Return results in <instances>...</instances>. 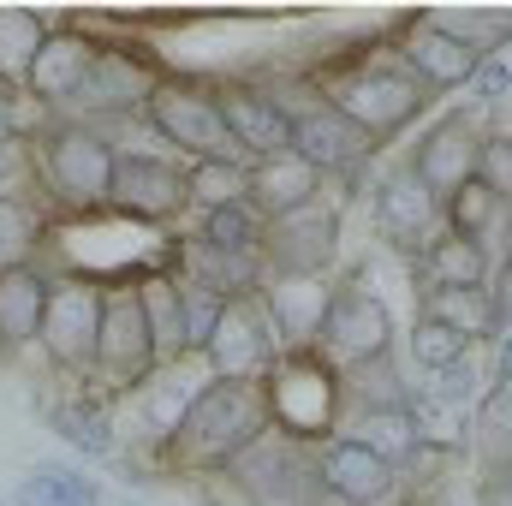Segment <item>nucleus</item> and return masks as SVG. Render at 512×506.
<instances>
[{"mask_svg":"<svg viewBox=\"0 0 512 506\" xmlns=\"http://www.w3.org/2000/svg\"><path fill=\"white\" fill-rule=\"evenodd\" d=\"M322 191V173L298 155H268V161H251L245 167V203H251L262 221H280L304 203H316Z\"/></svg>","mask_w":512,"mask_h":506,"instance_id":"obj_18","label":"nucleus"},{"mask_svg":"<svg viewBox=\"0 0 512 506\" xmlns=\"http://www.w3.org/2000/svg\"><path fill=\"white\" fill-rule=\"evenodd\" d=\"M417 268H423L429 286H477V292H489V274H495L489 251L471 245V239H459V233H441L429 251L417 256Z\"/></svg>","mask_w":512,"mask_h":506,"instance_id":"obj_25","label":"nucleus"},{"mask_svg":"<svg viewBox=\"0 0 512 506\" xmlns=\"http://www.w3.org/2000/svg\"><path fill=\"white\" fill-rule=\"evenodd\" d=\"M36 173L48 179L60 203L96 209L108 203V185H114V143L90 126H54L36 143Z\"/></svg>","mask_w":512,"mask_h":506,"instance_id":"obj_3","label":"nucleus"},{"mask_svg":"<svg viewBox=\"0 0 512 506\" xmlns=\"http://www.w3.org/2000/svg\"><path fill=\"white\" fill-rule=\"evenodd\" d=\"M376 227H382V239L393 245V251L423 256L441 233H447L441 197H435L411 167H393L382 185H376Z\"/></svg>","mask_w":512,"mask_h":506,"instance_id":"obj_10","label":"nucleus"},{"mask_svg":"<svg viewBox=\"0 0 512 506\" xmlns=\"http://www.w3.org/2000/svg\"><path fill=\"white\" fill-rule=\"evenodd\" d=\"M441 221H447V233H459V239H471V245L489 251V233L512 221V203H501L495 191H483V185L471 179V185H459V191L441 203Z\"/></svg>","mask_w":512,"mask_h":506,"instance_id":"obj_26","label":"nucleus"},{"mask_svg":"<svg viewBox=\"0 0 512 506\" xmlns=\"http://www.w3.org/2000/svg\"><path fill=\"white\" fill-rule=\"evenodd\" d=\"M477 185L495 191L501 203H512V137H489L477 155Z\"/></svg>","mask_w":512,"mask_h":506,"instance_id":"obj_37","label":"nucleus"},{"mask_svg":"<svg viewBox=\"0 0 512 506\" xmlns=\"http://www.w3.org/2000/svg\"><path fill=\"white\" fill-rule=\"evenodd\" d=\"M191 197L209 209H227V203H245V161H191Z\"/></svg>","mask_w":512,"mask_h":506,"instance_id":"obj_33","label":"nucleus"},{"mask_svg":"<svg viewBox=\"0 0 512 506\" xmlns=\"http://www.w3.org/2000/svg\"><path fill=\"white\" fill-rule=\"evenodd\" d=\"M96 340H102V286H90V280L48 286V310H42L48 358L66 370H96Z\"/></svg>","mask_w":512,"mask_h":506,"instance_id":"obj_9","label":"nucleus"},{"mask_svg":"<svg viewBox=\"0 0 512 506\" xmlns=\"http://www.w3.org/2000/svg\"><path fill=\"white\" fill-rule=\"evenodd\" d=\"M149 126L161 131L173 149H185L191 161H245L233 149V137L221 126V108L209 90H191V84H155L149 102H143Z\"/></svg>","mask_w":512,"mask_h":506,"instance_id":"obj_5","label":"nucleus"},{"mask_svg":"<svg viewBox=\"0 0 512 506\" xmlns=\"http://www.w3.org/2000/svg\"><path fill=\"white\" fill-rule=\"evenodd\" d=\"M423 102H429V90L399 60H376V66H358V72L328 78V108L340 120H352L364 137H387V131L411 126L423 114Z\"/></svg>","mask_w":512,"mask_h":506,"instance_id":"obj_2","label":"nucleus"},{"mask_svg":"<svg viewBox=\"0 0 512 506\" xmlns=\"http://www.w3.org/2000/svg\"><path fill=\"white\" fill-rule=\"evenodd\" d=\"M316 483H322L340 506H382L387 495H393V483H399V471H393L387 459H376L364 441L328 435L322 453H316Z\"/></svg>","mask_w":512,"mask_h":506,"instance_id":"obj_14","label":"nucleus"},{"mask_svg":"<svg viewBox=\"0 0 512 506\" xmlns=\"http://www.w3.org/2000/svg\"><path fill=\"white\" fill-rule=\"evenodd\" d=\"M334 256H340V215L328 203H304V209L268 221V233H262V262L274 268V280L280 274L316 280Z\"/></svg>","mask_w":512,"mask_h":506,"instance_id":"obj_8","label":"nucleus"},{"mask_svg":"<svg viewBox=\"0 0 512 506\" xmlns=\"http://www.w3.org/2000/svg\"><path fill=\"white\" fill-rule=\"evenodd\" d=\"M203 358H209L215 381H256L280 364V334H274V322L262 310V292L256 298H233L221 310V328L209 334Z\"/></svg>","mask_w":512,"mask_h":506,"instance_id":"obj_7","label":"nucleus"},{"mask_svg":"<svg viewBox=\"0 0 512 506\" xmlns=\"http://www.w3.org/2000/svg\"><path fill=\"white\" fill-rule=\"evenodd\" d=\"M262 233H268V221L256 215L251 203H227V209H209L203 215V245H215V251L262 256Z\"/></svg>","mask_w":512,"mask_h":506,"instance_id":"obj_31","label":"nucleus"},{"mask_svg":"<svg viewBox=\"0 0 512 506\" xmlns=\"http://www.w3.org/2000/svg\"><path fill=\"white\" fill-rule=\"evenodd\" d=\"M0 143H12V108L0 102Z\"/></svg>","mask_w":512,"mask_h":506,"instance_id":"obj_42","label":"nucleus"},{"mask_svg":"<svg viewBox=\"0 0 512 506\" xmlns=\"http://www.w3.org/2000/svg\"><path fill=\"white\" fill-rule=\"evenodd\" d=\"M483 143H489V131H483V108H453V114H441L435 126L423 131V143L411 149V173L447 203L459 185H471L477 179V155H483Z\"/></svg>","mask_w":512,"mask_h":506,"instance_id":"obj_6","label":"nucleus"},{"mask_svg":"<svg viewBox=\"0 0 512 506\" xmlns=\"http://www.w3.org/2000/svg\"><path fill=\"white\" fill-rule=\"evenodd\" d=\"M399 66H405L423 90H465L471 72L483 66V54L465 48L459 36H447L429 12H417V18L405 24V36H399Z\"/></svg>","mask_w":512,"mask_h":506,"instance_id":"obj_13","label":"nucleus"},{"mask_svg":"<svg viewBox=\"0 0 512 506\" xmlns=\"http://www.w3.org/2000/svg\"><path fill=\"white\" fill-rule=\"evenodd\" d=\"M477 393V370H471V358H459V364H447V370H429V399H441V405H465Z\"/></svg>","mask_w":512,"mask_h":506,"instance_id":"obj_39","label":"nucleus"},{"mask_svg":"<svg viewBox=\"0 0 512 506\" xmlns=\"http://www.w3.org/2000/svg\"><path fill=\"white\" fill-rule=\"evenodd\" d=\"M447 36H459L465 48H477L483 60L489 54H501L512 42V12H429Z\"/></svg>","mask_w":512,"mask_h":506,"instance_id":"obj_32","label":"nucleus"},{"mask_svg":"<svg viewBox=\"0 0 512 506\" xmlns=\"http://www.w3.org/2000/svg\"><path fill=\"white\" fill-rule=\"evenodd\" d=\"M352 441H364L376 459H387L393 471L405 465V459H417L423 453V441H417V423H411V405H382V411H358V435Z\"/></svg>","mask_w":512,"mask_h":506,"instance_id":"obj_28","label":"nucleus"},{"mask_svg":"<svg viewBox=\"0 0 512 506\" xmlns=\"http://www.w3.org/2000/svg\"><path fill=\"white\" fill-rule=\"evenodd\" d=\"M268 429H274V405L262 381H209L197 387L179 429L167 435V459L179 471H215V465H233Z\"/></svg>","mask_w":512,"mask_h":506,"instance_id":"obj_1","label":"nucleus"},{"mask_svg":"<svg viewBox=\"0 0 512 506\" xmlns=\"http://www.w3.org/2000/svg\"><path fill=\"white\" fill-rule=\"evenodd\" d=\"M423 316L441 322V328H453V334H465L471 346H477V340H483V346L501 340L495 298L477 292V286H423Z\"/></svg>","mask_w":512,"mask_h":506,"instance_id":"obj_21","label":"nucleus"},{"mask_svg":"<svg viewBox=\"0 0 512 506\" xmlns=\"http://www.w3.org/2000/svg\"><path fill=\"white\" fill-rule=\"evenodd\" d=\"M191 399H197V387H167V381H155V393H149V423H155L161 441L179 429V417L191 411Z\"/></svg>","mask_w":512,"mask_h":506,"instance_id":"obj_38","label":"nucleus"},{"mask_svg":"<svg viewBox=\"0 0 512 506\" xmlns=\"http://www.w3.org/2000/svg\"><path fill=\"white\" fill-rule=\"evenodd\" d=\"M42 310H48V280L36 268H6L0 274V346L18 352L42 340Z\"/></svg>","mask_w":512,"mask_h":506,"instance_id":"obj_20","label":"nucleus"},{"mask_svg":"<svg viewBox=\"0 0 512 506\" xmlns=\"http://www.w3.org/2000/svg\"><path fill=\"white\" fill-rule=\"evenodd\" d=\"M411 352H417L423 370H447V364L471 358V340L453 334V328H441V322H429V316H417V328H411Z\"/></svg>","mask_w":512,"mask_h":506,"instance_id":"obj_36","label":"nucleus"},{"mask_svg":"<svg viewBox=\"0 0 512 506\" xmlns=\"http://www.w3.org/2000/svg\"><path fill=\"white\" fill-rule=\"evenodd\" d=\"M221 108V126L233 137V149L251 161H268V155H292V108H280L274 96L262 90H221L215 96Z\"/></svg>","mask_w":512,"mask_h":506,"instance_id":"obj_16","label":"nucleus"},{"mask_svg":"<svg viewBox=\"0 0 512 506\" xmlns=\"http://www.w3.org/2000/svg\"><path fill=\"white\" fill-rule=\"evenodd\" d=\"M292 155L310 161L316 173H358L376 155V137H364L352 120H340L328 102H316V108L292 114Z\"/></svg>","mask_w":512,"mask_h":506,"instance_id":"obj_15","label":"nucleus"},{"mask_svg":"<svg viewBox=\"0 0 512 506\" xmlns=\"http://www.w3.org/2000/svg\"><path fill=\"white\" fill-rule=\"evenodd\" d=\"M173 280H179V310H185V352H203V346H209V334L221 328L227 298H221V292H209V286H197V280H185V274H173Z\"/></svg>","mask_w":512,"mask_h":506,"instance_id":"obj_34","label":"nucleus"},{"mask_svg":"<svg viewBox=\"0 0 512 506\" xmlns=\"http://www.w3.org/2000/svg\"><path fill=\"white\" fill-rule=\"evenodd\" d=\"M328 298H334V286H322V280H292V274H280L274 286H262V310H268L274 334H280L292 352L316 346V328H322V316H328Z\"/></svg>","mask_w":512,"mask_h":506,"instance_id":"obj_19","label":"nucleus"},{"mask_svg":"<svg viewBox=\"0 0 512 506\" xmlns=\"http://www.w3.org/2000/svg\"><path fill=\"white\" fill-rule=\"evenodd\" d=\"M143 298V322H149V346H155V370L185 358V310H179V280L173 274H149L137 280Z\"/></svg>","mask_w":512,"mask_h":506,"instance_id":"obj_23","label":"nucleus"},{"mask_svg":"<svg viewBox=\"0 0 512 506\" xmlns=\"http://www.w3.org/2000/svg\"><path fill=\"white\" fill-rule=\"evenodd\" d=\"M185 268H191L185 280H197V286L221 292L227 304L262 292V256H251V251H215V245L191 239V245H185Z\"/></svg>","mask_w":512,"mask_h":506,"instance_id":"obj_22","label":"nucleus"},{"mask_svg":"<svg viewBox=\"0 0 512 506\" xmlns=\"http://www.w3.org/2000/svg\"><path fill=\"white\" fill-rule=\"evenodd\" d=\"M316 352H322V364H328L334 376H340V370L352 376V370L376 364V358L393 352V310H387L370 286H340V292L328 298L322 328H316Z\"/></svg>","mask_w":512,"mask_h":506,"instance_id":"obj_4","label":"nucleus"},{"mask_svg":"<svg viewBox=\"0 0 512 506\" xmlns=\"http://www.w3.org/2000/svg\"><path fill=\"white\" fill-rule=\"evenodd\" d=\"M30 167H36V161H30V149H24L18 137L0 143V197H18V185L30 179Z\"/></svg>","mask_w":512,"mask_h":506,"instance_id":"obj_41","label":"nucleus"},{"mask_svg":"<svg viewBox=\"0 0 512 506\" xmlns=\"http://www.w3.org/2000/svg\"><path fill=\"white\" fill-rule=\"evenodd\" d=\"M149 72L126 60V54H114V48H102L96 54V72H90V84H84V108H102V114H120V108H143L149 102Z\"/></svg>","mask_w":512,"mask_h":506,"instance_id":"obj_24","label":"nucleus"},{"mask_svg":"<svg viewBox=\"0 0 512 506\" xmlns=\"http://www.w3.org/2000/svg\"><path fill=\"white\" fill-rule=\"evenodd\" d=\"M18 506H102V489L72 465H42L18 483Z\"/></svg>","mask_w":512,"mask_h":506,"instance_id":"obj_30","label":"nucleus"},{"mask_svg":"<svg viewBox=\"0 0 512 506\" xmlns=\"http://www.w3.org/2000/svg\"><path fill=\"white\" fill-rule=\"evenodd\" d=\"M36 245V215L24 197H0V274L24 268V256Z\"/></svg>","mask_w":512,"mask_h":506,"instance_id":"obj_35","label":"nucleus"},{"mask_svg":"<svg viewBox=\"0 0 512 506\" xmlns=\"http://www.w3.org/2000/svg\"><path fill=\"white\" fill-rule=\"evenodd\" d=\"M48 429L60 441H72L78 453H90V459H108L114 453V417L102 405H90V399H60L48 411Z\"/></svg>","mask_w":512,"mask_h":506,"instance_id":"obj_29","label":"nucleus"},{"mask_svg":"<svg viewBox=\"0 0 512 506\" xmlns=\"http://www.w3.org/2000/svg\"><path fill=\"white\" fill-rule=\"evenodd\" d=\"M471 90H477V108H489V102L512 96V66L501 60V54H489V60L471 72Z\"/></svg>","mask_w":512,"mask_h":506,"instance_id":"obj_40","label":"nucleus"},{"mask_svg":"<svg viewBox=\"0 0 512 506\" xmlns=\"http://www.w3.org/2000/svg\"><path fill=\"white\" fill-rule=\"evenodd\" d=\"M108 203L131 221H173L191 203V179H185V167H173L161 155H114Z\"/></svg>","mask_w":512,"mask_h":506,"instance_id":"obj_11","label":"nucleus"},{"mask_svg":"<svg viewBox=\"0 0 512 506\" xmlns=\"http://www.w3.org/2000/svg\"><path fill=\"white\" fill-rule=\"evenodd\" d=\"M96 42H84V36H66V30H48V42H42V54H36V66H30V96L36 102H54V108H66V102H78L84 96V84H90V72H96Z\"/></svg>","mask_w":512,"mask_h":506,"instance_id":"obj_17","label":"nucleus"},{"mask_svg":"<svg viewBox=\"0 0 512 506\" xmlns=\"http://www.w3.org/2000/svg\"><path fill=\"white\" fill-rule=\"evenodd\" d=\"M96 370L114 381H137L155 370V346H149V322H143V298L137 286H102V340H96Z\"/></svg>","mask_w":512,"mask_h":506,"instance_id":"obj_12","label":"nucleus"},{"mask_svg":"<svg viewBox=\"0 0 512 506\" xmlns=\"http://www.w3.org/2000/svg\"><path fill=\"white\" fill-rule=\"evenodd\" d=\"M42 42H48V18L18 12V6L0 12V84L6 90H24L30 84V66H36Z\"/></svg>","mask_w":512,"mask_h":506,"instance_id":"obj_27","label":"nucleus"}]
</instances>
